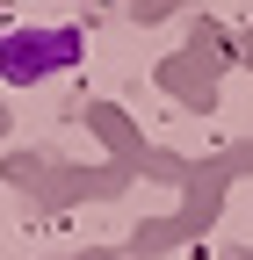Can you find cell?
I'll list each match as a JSON object with an SVG mask.
<instances>
[{"instance_id":"1","label":"cell","mask_w":253,"mask_h":260,"mask_svg":"<svg viewBox=\"0 0 253 260\" xmlns=\"http://www.w3.org/2000/svg\"><path fill=\"white\" fill-rule=\"evenodd\" d=\"M80 58V37L73 29H37V37H8L0 44V73H8L15 87H37L44 73H58V65Z\"/></svg>"}]
</instances>
